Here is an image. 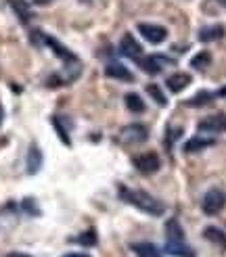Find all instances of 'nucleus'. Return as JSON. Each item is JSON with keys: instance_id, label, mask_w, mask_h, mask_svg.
Listing matches in <instances>:
<instances>
[{"instance_id": "nucleus-1", "label": "nucleus", "mask_w": 226, "mask_h": 257, "mask_svg": "<svg viewBox=\"0 0 226 257\" xmlns=\"http://www.w3.org/2000/svg\"><path fill=\"white\" fill-rule=\"evenodd\" d=\"M120 199L134 205L136 209H141V211H145L149 215H155V217L166 211V207L161 205V201L155 199V197H151L149 192H145V190H132V188L120 186Z\"/></svg>"}, {"instance_id": "nucleus-6", "label": "nucleus", "mask_w": 226, "mask_h": 257, "mask_svg": "<svg viewBox=\"0 0 226 257\" xmlns=\"http://www.w3.org/2000/svg\"><path fill=\"white\" fill-rule=\"evenodd\" d=\"M138 32L145 36V40L151 44H161L168 38V30L161 25H151V23H138Z\"/></svg>"}, {"instance_id": "nucleus-15", "label": "nucleus", "mask_w": 226, "mask_h": 257, "mask_svg": "<svg viewBox=\"0 0 226 257\" xmlns=\"http://www.w3.org/2000/svg\"><path fill=\"white\" fill-rule=\"evenodd\" d=\"M132 251L138 257H161V251L153 245V242H134Z\"/></svg>"}, {"instance_id": "nucleus-26", "label": "nucleus", "mask_w": 226, "mask_h": 257, "mask_svg": "<svg viewBox=\"0 0 226 257\" xmlns=\"http://www.w3.org/2000/svg\"><path fill=\"white\" fill-rule=\"evenodd\" d=\"M63 257H90V255H86V253H65Z\"/></svg>"}, {"instance_id": "nucleus-4", "label": "nucleus", "mask_w": 226, "mask_h": 257, "mask_svg": "<svg viewBox=\"0 0 226 257\" xmlns=\"http://www.w3.org/2000/svg\"><path fill=\"white\" fill-rule=\"evenodd\" d=\"M159 165H161V161L157 157V153H143V155L134 157V168L145 176L155 174L159 170Z\"/></svg>"}, {"instance_id": "nucleus-29", "label": "nucleus", "mask_w": 226, "mask_h": 257, "mask_svg": "<svg viewBox=\"0 0 226 257\" xmlns=\"http://www.w3.org/2000/svg\"><path fill=\"white\" fill-rule=\"evenodd\" d=\"M218 96H224V98H226V86H224V88L220 90V92H218Z\"/></svg>"}, {"instance_id": "nucleus-22", "label": "nucleus", "mask_w": 226, "mask_h": 257, "mask_svg": "<svg viewBox=\"0 0 226 257\" xmlns=\"http://www.w3.org/2000/svg\"><path fill=\"white\" fill-rule=\"evenodd\" d=\"M11 5H13V9L17 11V15L21 17L23 23L30 21V11H28V5H25L23 0H11Z\"/></svg>"}, {"instance_id": "nucleus-2", "label": "nucleus", "mask_w": 226, "mask_h": 257, "mask_svg": "<svg viewBox=\"0 0 226 257\" xmlns=\"http://www.w3.org/2000/svg\"><path fill=\"white\" fill-rule=\"evenodd\" d=\"M166 253L174 257H197V253L186 245L184 230L178 220H168L166 224Z\"/></svg>"}, {"instance_id": "nucleus-28", "label": "nucleus", "mask_w": 226, "mask_h": 257, "mask_svg": "<svg viewBox=\"0 0 226 257\" xmlns=\"http://www.w3.org/2000/svg\"><path fill=\"white\" fill-rule=\"evenodd\" d=\"M3 119H5V109H3V105H0V125H3Z\"/></svg>"}, {"instance_id": "nucleus-3", "label": "nucleus", "mask_w": 226, "mask_h": 257, "mask_svg": "<svg viewBox=\"0 0 226 257\" xmlns=\"http://www.w3.org/2000/svg\"><path fill=\"white\" fill-rule=\"evenodd\" d=\"M226 207V192L222 188H211L205 192L203 201H201V209L205 215H218Z\"/></svg>"}, {"instance_id": "nucleus-23", "label": "nucleus", "mask_w": 226, "mask_h": 257, "mask_svg": "<svg viewBox=\"0 0 226 257\" xmlns=\"http://www.w3.org/2000/svg\"><path fill=\"white\" fill-rule=\"evenodd\" d=\"M75 242H80V245H86V247H94L96 245V232L94 230H86L84 234H80L78 238H73Z\"/></svg>"}, {"instance_id": "nucleus-20", "label": "nucleus", "mask_w": 226, "mask_h": 257, "mask_svg": "<svg viewBox=\"0 0 226 257\" xmlns=\"http://www.w3.org/2000/svg\"><path fill=\"white\" fill-rule=\"evenodd\" d=\"M147 92H149V96L153 98L159 107H166V105H168V98H166V94L161 92V88H159L157 84H149V86H147Z\"/></svg>"}, {"instance_id": "nucleus-13", "label": "nucleus", "mask_w": 226, "mask_h": 257, "mask_svg": "<svg viewBox=\"0 0 226 257\" xmlns=\"http://www.w3.org/2000/svg\"><path fill=\"white\" fill-rule=\"evenodd\" d=\"M226 30L222 28V25H211V28H203L199 32V40L201 42H213V40H220V38H224Z\"/></svg>"}, {"instance_id": "nucleus-30", "label": "nucleus", "mask_w": 226, "mask_h": 257, "mask_svg": "<svg viewBox=\"0 0 226 257\" xmlns=\"http://www.w3.org/2000/svg\"><path fill=\"white\" fill-rule=\"evenodd\" d=\"M218 3H222V5H226V0H218Z\"/></svg>"}, {"instance_id": "nucleus-7", "label": "nucleus", "mask_w": 226, "mask_h": 257, "mask_svg": "<svg viewBox=\"0 0 226 257\" xmlns=\"http://www.w3.org/2000/svg\"><path fill=\"white\" fill-rule=\"evenodd\" d=\"M120 50H122V55H124V57L134 59V61L141 59V53H143L141 44H138V42L134 40V36H132V34H126V36L122 38V42H120Z\"/></svg>"}, {"instance_id": "nucleus-24", "label": "nucleus", "mask_w": 226, "mask_h": 257, "mask_svg": "<svg viewBox=\"0 0 226 257\" xmlns=\"http://www.w3.org/2000/svg\"><path fill=\"white\" fill-rule=\"evenodd\" d=\"M53 125H55V130L59 132V138L63 140V145H71V140H69V136H67V130L63 127V123H61V117H53Z\"/></svg>"}, {"instance_id": "nucleus-12", "label": "nucleus", "mask_w": 226, "mask_h": 257, "mask_svg": "<svg viewBox=\"0 0 226 257\" xmlns=\"http://www.w3.org/2000/svg\"><path fill=\"white\" fill-rule=\"evenodd\" d=\"M188 84H191V75L182 73V71L172 73L170 78H168V82H166V86L172 90V92H182V90H184Z\"/></svg>"}, {"instance_id": "nucleus-8", "label": "nucleus", "mask_w": 226, "mask_h": 257, "mask_svg": "<svg viewBox=\"0 0 226 257\" xmlns=\"http://www.w3.org/2000/svg\"><path fill=\"white\" fill-rule=\"evenodd\" d=\"M44 42L55 50V55H57L61 61H65V63H78V59H75V55L71 53V50H69V48H65L63 44H59V42L55 40V38H50V36H46V34H44Z\"/></svg>"}, {"instance_id": "nucleus-27", "label": "nucleus", "mask_w": 226, "mask_h": 257, "mask_svg": "<svg viewBox=\"0 0 226 257\" xmlns=\"http://www.w3.org/2000/svg\"><path fill=\"white\" fill-rule=\"evenodd\" d=\"M53 0H34V5H50Z\"/></svg>"}, {"instance_id": "nucleus-21", "label": "nucleus", "mask_w": 226, "mask_h": 257, "mask_svg": "<svg viewBox=\"0 0 226 257\" xmlns=\"http://www.w3.org/2000/svg\"><path fill=\"white\" fill-rule=\"evenodd\" d=\"M211 63V55L207 53V50H201L199 55H195L193 57V61H191V67L193 69H205L207 65Z\"/></svg>"}, {"instance_id": "nucleus-10", "label": "nucleus", "mask_w": 226, "mask_h": 257, "mask_svg": "<svg viewBox=\"0 0 226 257\" xmlns=\"http://www.w3.org/2000/svg\"><path fill=\"white\" fill-rule=\"evenodd\" d=\"M25 168H28V174H38L42 168V151L38 149V145H32L28 151V161H25Z\"/></svg>"}, {"instance_id": "nucleus-5", "label": "nucleus", "mask_w": 226, "mask_h": 257, "mask_svg": "<svg viewBox=\"0 0 226 257\" xmlns=\"http://www.w3.org/2000/svg\"><path fill=\"white\" fill-rule=\"evenodd\" d=\"M199 132H207V134H220L226 132V115L224 113H216L209 115V117H203L199 121Z\"/></svg>"}, {"instance_id": "nucleus-19", "label": "nucleus", "mask_w": 226, "mask_h": 257, "mask_svg": "<svg viewBox=\"0 0 226 257\" xmlns=\"http://www.w3.org/2000/svg\"><path fill=\"white\" fill-rule=\"evenodd\" d=\"M213 92H207V90H201V92H197L193 98H188L186 100V105L188 107H203V105H207V102H211L213 100Z\"/></svg>"}, {"instance_id": "nucleus-11", "label": "nucleus", "mask_w": 226, "mask_h": 257, "mask_svg": "<svg viewBox=\"0 0 226 257\" xmlns=\"http://www.w3.org/2000/svg\"><path fill=\"white\" fill-rule=\"evenodd\" d=\"M122 136H124V140H128V143H145L147 140V127L138 125V123H132L128 127H124Z\"/></svg>"}, {"instance_id": "nucleus-16", "label": "nucleus", "mask_w": 226, "mask_h": 257, "mask_svg": "<svg viewBox=\"0 0 226 257\" xmlns=\"http://www.w3.org/2000/svg\"><path fill=\"white\" fill-rule=\"evenodd\" d=\"M138 63H141V67L147 71V73H151V75H155V73H159L161 71V67H163V61L159 59V57H145V59H138Z\"/></svg>"}, {"instance_id": "nucleus-9", "label": "nucleus", "mask_w": 226, "mask_h": 257, "mask_svg": "<svg viewBox=\"0 0 226 257\" xmlns=\"http://www.w3.org/2000/svg\"><path fill=\"white\" fill-rule=\"evenodd\" d=\"M105 75L107 78H116V80H122V82H134V75L128 67L120 65V63H109L107 69H105Z\"/></svg>"}, {"instance_id": "nucleus-25", "label": "nucleus", "mask_w": 226, "mask_h": 257, "mask_svg": "<svg viewBox=\"0 0 226 257\" xmlns=\"http://www.w3.org/2000/svg\"><path fill=\"white\" fill-rule=\"evenodd\" d=\"M7 257H32V255H28V253H19V251H13V253H9Z\"/></svg>"}, {"instance_id": "nucleus-17", "label": "nucleus", "mask_w": 226, "mask_h": 257, "mask_svg": "<svg viewBox=\"0 0 226 257\" xmlns=\"http://www.w3.org/2000/svg\"><path fill=\"white\" fill-rule=\"evenodd\" d=\"M211 145H213V140L195 136V138H191V140H188V143L184 145V153H201L203 149H207V147H211Z\"/></svg>"}, {"instance_id": "nucleus-18", "label": "nucleus", "mask_w": 226, "mask_h": 257, "mask_svg": "<svg viewBox=\"0 0 226 257\" xmlns=\"http://www.w3.org/2000/svg\"><path fill=\"white\" fill-rule=\"evenodd\" d=\"M124 102H126V107H128V111H132V113H143V111H145L143 98L138 96V94H134V92L126 94V96H124Z\"/></svg>"}, {"instance_id": "nucleus-14", "label": "nucleus", "mask_w": 226, "mask_h": 257, "mask_svg": "<svg viewBox=\"0 0 226 257\" xmlns=\"http://www.w3.org/2000/svg\"><path fill=\"white\" fill-rule=\"evenodd\" d=\"M203 236H205L209 242H213V245H218L220 249H226V234L222 232L220 228H216V226H207V228L203 230Z\"/></svg>"}]
</instances>
